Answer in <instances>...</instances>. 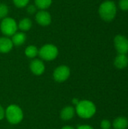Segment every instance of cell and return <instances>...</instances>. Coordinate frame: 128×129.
I'll use <instances>...</instances> for the list:
<instances>
[{"mask_svg": "<svg viewBox=\"0 0 128 129\" xmlns=\"http://www.w3.org/2000/svg\"><path fill=\"white\" fill-rule=\"evenodd\" d=\"M75 110L78 116L82 119H90L93 117L97 110L95 104L88 100L79 101L76 104Z\"/></svg>", "mask_w": 128, "mask_h": 129, "instance_id": "1", "label": "cell"}, {"mask_svg": "<svg viewBox=\"0 0 128 129\" xmlns=\"http://www.w3.org/2000/svg\"><path fill=\"white\" fill-rule=\"evenodd\" d=\"M117 7L112 1H105L103 2L99 8V14L100 17L107 22L112 21L116 15Z\"/></svg>", "mask_w": 128, "mask_h": 129, "instance_id": "2", "label": "cell"}, {"mask_svg": "<svg viewBox=\"0 0 128 129\" xmlns=\"http://www.w3.org/2000/svg\"><path fill=\"white\" fill-rule=\"evenodd\" d=\"M5 117L9 123L17 125L23 120V113L20 107L15 104H11L5 110Z\"/></svg>", "mask_w": 128, "mask_h": 129, "instance_id": "3", "label": "cell"}, {"mask_svg": "<svg viewBox=\"0 0 128 129\" xmlns=\"http://www.w3.org/2000/svg\"><path fill=\"white\" fill-rule=\"evenodd\" d=\"M58 49L57 48L52 45V44H47L43 45L38 50V55L39 57L47 61H51L54 60L58 55Z\"/></svg>", "mask_w": 128, "mask_h": 129, "instance_id": "4", "label": "cell"}, {"mask_svg": "<svg viewBox=\"0 0 128 129\" xmlns=\"http://www.w3.org/2000/svg\"><path fill=\"white\" fill-rule=\"evenodd\" d=\"M18 29L17 23L13 18L5 17L2 19L0 24V29L3 35L7 36H12Z\"/></svg>", "mask_w": 128, "mask_h": 129, "instance_id": "5", "label": "cell"}, {"mask_svg": "<svg viewBox=\"0 0 128 129\" xmlns=\"http://www.w3.org/2000/svg\"><path fill=\"white\" fill-rule=\"evenodd\" d=\"M70 76V69L65 65H61L57 67L53 73L54 80L57 82H63L69 79Z\"/></svg>", "mask_w": 128, "mask_h": 129, "instance_id": "6", "label": "cell"}, {"mask_svg": "<svg viewBox=\"0 0 128 129\" xmlns=\"http://www.w3.org/2000/svg\"><path fill=\"white\" fill-rule=\"evenodd\" d=\"M115 48L118 54H126L128 52V39L122 35H118L114 39Z\"/></svg>", "mask_w": 128, "mask_h": 129, "instance_id": "7", "label": "cell"}, {"mask_svg": "<svg viewBox=\"0 0 128 129\" xmlns=\"http://www.w3.org/2000/svg\"><path fill=\"white\" fill-rule=\"evenodd\" d=\"M35 21L41 26H46L51 23V16L45 10H40L35 14Z\"/></svg>", "mask_w": 128, "mask_h": 129, "instance_id": "8", "label": "cell"}, {"mask_svg": "<svg viewBox=\"0 0 128 129\" xmlns=\"http://www.w3.org/2000/svg\"><path fill=\"white\" fill-rule=\"evenodd\" d=\"M29 68L32 71V73L36 76H40L41 75L45 70V67L44 63L38 59H35L31 61Z\"/></svg>", "mask_w": 128, "mask_h": 129, "instance_id": "9", "label": "cell"}, {"mask_svg": "<svg viewBox=\"0 0 128 129\" xmlns=\"http://www.w3.org/2000/svg\"><path fill=\"white\" fill-rule=\"evenodd\" d=\"M11 39L8 37H0V53H8L13 48Z\"/></svg>", "mask_w": 128, "mask_h": 129, "instance_id": "10", "label": "cell"}, {"mask_svg": "<svg viewBox=\"0 0 128 129\" xmlns=\"http://www.w3.org/2000/svg\"><path fill=\"white\" fill-rule=\"evenodd\" d=\"M114 65L116 68L122 70L127 67L128 57L126 54H118L114 60Z\"/></svg>", "mask_w": 128, "mask_h": 129, "instance_id": "11", "label": "cell"}, {"mask_svg": "<svg viewBox=\"0 0 128 129\" xmlns=\"http://www.w3.org/2000/svg\"><path fill=\"white\" fill-rule=\"evenodd\" d=\"M75 113V110L73 107L71 106H68L64 107L60 113V117L62 119L65 120V121H69L70 119H72Z\"/></svg>", "mask_w": 128, "mask_h": 129, "instance_id": "12", "label": "cell"}, {"mask_svg": "<svg viewBox=\"0 0 128 129\" xmlns=\"http://www.w3.org/2000/svg\"><path fill=\"white\" fill-rule=\"evenodd\" d=\"M26 39V36L23 32H18L15 33L12 36L11 42L14 45L16 46H20L22 45Z\"/></svg>", "mask_w": 128, "mask_h": 129, "instance_id": "13", "label": "cell"}, {"mask_svg": "<svg viewBox=\"0 0 128 129\" xmlns=\"http://www.w3.org/2000/svg\"><path fill=\"white\" fill-rule=\"evenodd\" d=\"M112 125L115 129H126L128 126L127 119L124 116L117 117L114 120Z\"/></svg>", "mask_w": 128, "mask_h": 129, "instance_id": "14", "label": "cell"}, {"mask_svg": "<svg viewBox=\"0 0 128 129\" xmlns=\"http://www.w3.org/2000/svg\"><path fill=\"white\" fill-rule=\"evenodd\" d=\"M32 26V20H31L29 18H27V17L23 18V19L19 22V23L17 24L18 28H19L22 32H26V31L29 30V29H31Z\"/></svg>", "mask_w": 128, "mask_h": 129, "instance_id": "15", "label": "cell"}, {"mask_svg": "<svg viewBox=\"0 0 128 129\" xmlns=\"http://www.w3.org/2000/svg\"><path fill=\"white\" fill-rule=\"evenodd\" d=\"M25 54L29 58H34L38 54V50L35 45H29L25 50Z\"/></svg>", "mask_w": 128, "mask_h": 129, "instance_id": "16", "label": "cell"}, {"mask_svg": "<svg viewBox=\"0 0 128 129\" xmlns=\"http://www.w3.org/2000/svg\"><path fill=\"white\" fill-rule=\"evenodd\" d=\"M52 3V0H35V5L40 10L48 8Z\"/></svg>", "mask_w": 128, "mask_h": 129, "instance_id": "17", "label": "cell"}, {"mask_svg": "<svg viewBox=\"0 0 128 129\" xmlns=\"http://www.w3.org/2000/svg\"><path fill=\"white\" fill-rule=\"evenodd\" d=\"M8 14V7L4 4L0 3V19H4Z\"/></svg>", "mask_w": 128, "mask_h": 129, "instance_id": "18", "label": "cell"}, {"mask_svg": "<svg viewBox=\"0 0 128 129\" xmlns=\"http://www.w3.org/2000/svg\"><path fill=\"white\" fill-rule=\"evenodd\" d=\"M29 2V0H13L14 5L20 8L26 7L28 5Z\"/></svg>", "mask_w": 128, "mask_h": 129, "instance_id": "19", "label": "cell"}, {"mask_svg": "<svg viewBox=\"0 0 128 129\" xmlns=\"http://www.w3.org/2000/svg\"><path fill=\"white\" fill-rule=\"evenodd\" d=\"M111 125V122L107 119H103L100 123V127L102 129H110Z\"/></svg>", "mask_w": 128, "mask_h": 129, "instance_id": "20", "label": "cell"}, {"mask_svg": "<svg viewBox=\"0 0 128 129\" xmlns=\"http://www.w3.org/2000/svg\"><path fill=\"white\" fill-rule=\"evenodd\" d=\"M119 7L123 11H128V0H120Z\"/></svg>", "mask_w": 128, "mask_h": 129, "instance_id": "21", "label": "cell"}, {"mask_svg": "<svg viewBox=\"0 0 128 129\" xmlns=\"http://www.w3.org/2000/svg\"><path fill=\"white\" fill-rule=\"evenodd\" d=\"M28 14H33L34 13L36 12V6L34 5H29L28 7H27V9H26Z\"/></svg>", "mask_w": 128, "mask_h": 129, "instance_id": "22", "label": "cell"}, {"mask_svg": "<svg viewBox=\"0 0 128 129\" xmlns=\"http://www.w3.org/2000/svg\"><path fill=\"white\" fill-rule=\"evenodd\" d=\"M4 117H5V110L0 105V120H2Z\"/></svg>", "mask_w": 128, "mask_h": 129, "instance_id": "23", "label": "cell"}, {"mask_svg": "<svg viewBox=\"0 0 128 129\" xmlns=\"http://www.w3.org/2000/svg\"><path fill=\"white\" fill-rule=\"evenodd\" d=\"M77 129H94L93 127L90 126V125H80L78 127Z\"/></svg>", "mask_w": 128, "mask_h": 129, "instance_id": "24", "label": "cell"}, {"mask_svg": "<svg viewBox=\"0 0 128 129\" xmlns=\"http://www.w3.org/2000/svg\"><path fill=\"white\" fill-rule=\"evenodd\" d=\"M61 129H75L73 127H72V126H69V125H66V126H64V127H63Z\"/></svg>", "mask_w": 128, "mask_h": 129, "instance_id": "25", "label": "cell"}]
</instances>
